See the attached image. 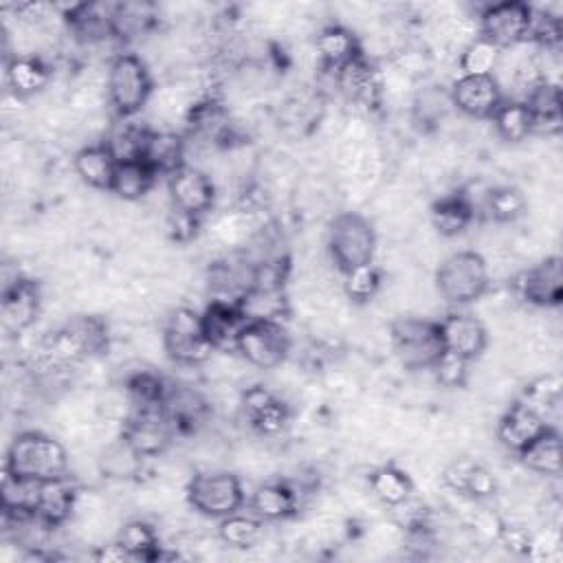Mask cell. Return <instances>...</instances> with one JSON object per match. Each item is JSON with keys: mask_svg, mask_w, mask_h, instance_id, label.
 Wrapping results in <instances>:
<instances>
[{"mask_svg": "<svg viewBox=\"0 0 563 563\" xmlns=\"http://www.w3.org/2000/svg\"><path fill=\"white\" fill-rule=\"evenodd\" d=\"M68 464L70 457L59 440L40 431H24L15 435L7 451L4 471L20 477L48 482L68 475Z\"/></svg>", "mask_w": 563, "mask_h": 563, "instance_id": "obj_1", "label": "cell"}, {"mask_svg": "<svg viewBox=\"0 0 563 563\" xmlns=\"http://www.w3.org/2000/svg\"><path fill=\"white\" fill-rule=\"evenodd\" d=\"M154 95V81L147 64L134 53L112 57L106 73V99L119 119H130L141 112Z\"/></svg>", "mask_w": 563, "mask_h": 563, "instance_id": "obj_2", "label": "cell"}, {"mask_svg": "<svg viewBox=\"0 0 563 563\" xmlns=\"http://www.w3.org/2000/svg\"><path fill=\"white\" fill-rule=\"evenodd\" d=\"M490 286L486 257L475 251L449 255L435 271V288L446 303L468 306L486 295Z\"/></svg>", "mask_w": 563, "mask_h": 563, "instance_id": "obj_3", "label": "cell"}, {"mask_svg": "<svg viewBox=\"0 0 563 563\" xmlns=\"http://www.w3.org/2000/svg\"><path fill=\"white\" fill-rule=\"evenodd\" d=\"M328 253L341 275L354 266L374 262L376 233L372 222L354 211L339 213L328 229Z\"/></svg>", "mask_w": 563, "mask_h": 563, "instance_id": "obj_4", "label": "cell"}, {"mask_svg": "<svg viewBox=\"0 0 563 563\" xmlns=\"http://www.w3.org/2000/svg\"><path fill=\"white\" fill-rule=\"evenodd\" d=\"M163 350L165 354L185 367H196L202 365L211 358L216 352L211 341L205 334L202 325V314H198L191 308H174L163 325Z\"/></svg>", "mask_w": 563, "mask_h": 563, "instance_id": "obj_5", "label": "cell"}, {"mask_svg": "<svg viewBox=\"0 0 563 563\" xmlns=\"http://www.w3.org/2000/svg\"><path fill=\"white\" fill-rule=\"evenodd\" d=\"M187 504L202 517L222 519L244 506V486L231 471H200L185 488Z\"/></svg>", "mask_w": 563, "mask_h": 563, "instance_id": "obj_6", "label": "cell"}, {"mask_svg": "<svg viewBox=\"0 0 563 563\" xmlns=\"http://www.w3.org/2000/svg\"><path fill=\"white\" fill-rule=\"evenodd\" d=\"M391 345L407 369H431L444 352L438 321L424 317H400L391 323Z\"/></svg>", "mask_w": 563, "mask_h": 563, "instance_id": "obj_7", "label": "cell"}, {"mask_svg": "<svg viewBox=\"0 0 563 563\" xmlns=\"http://www.w3.org/2000/svg\"><path fill=\"white\" fill-rule=\"evenodd\" d=\"M235 352L257 369H275L290 352V334L279 319L246 321L238 334Z\"/></svg>", "mask_w": 563, "mask_h": 563, "instance_id": "obj_8", "label": "cell"}, {"mask_svg": "<svg viewBox=\"0 0 563 563\" xmlns=\"http://www.w3.org/2000/svg\"><path fill=\"white\" fill-rule=\"evenodd\" d=\"M532 7L521 0H504L486 4L477 15L479 35L497 48H510L528 40Z\"/></svg>", "mask_w": 563, "mask_h": 563, "instance_id": "obj_9", "label": "cell"}, {"mask_svg": "<svg viewBox=\"0 0 563 563\" xmlns=\"http://www.w3.org/2000/svg\"><path fill=\"white\" fill-rule=\"evenodd\" d=\"M176 427L167 418L165 409H147V411H132V416L121 424V438L143 457H158L163 455L174 438Z\"/></svg>", "mask_w": 563, "mask_h": 563, "instance_id": "obj_10", "label": "cell"}, {"mask_svg": "<svg viewBox=\"0 0 563 563\" xmlns=\"http://www.w3.org/2000/svg\"><path fill=\"white\" fill-rule=\"evenodd\" d=\"M167 194L174 211L200 218L216 202V185L211 176L194 165H183L167 176Z\"/></svg>", "mask_w": 563, "mask_h": 563, "instance_id": "obj_11", "label": "cell"}, {"mask_svg": "<svg viewBox=\"0 0 563 563\" xmlns=\"http://www.w3.org/2000/svg\"><path fill=\"white\" fill-rule=\"evenodd\" d=\"M512 286L523 301L537 308H556L563 299V264L559 255H550L539 264L512 277Z\"/></svg>", "mask_w": 563, "mask_h": 563, "instance_id": "obj_12", "label": "cell"}, {"mask_svg": "<svg viewBox=\"0 0 563 563\" xmlns=\"http://www.w3.org/2000/svg\"><path fill=\"white\" fill-rule=\"evenodd\" d=\"M240 411L249 427L264 438L279 435L290 420L288 407L264 385H251L242 391Z\"/></svg>", "mask_w": 563, "mask_h": 563, "instance_id": "obj_13", "label": "cell"}, {"mask_svg": "<svg viewBox=\"0 0 563 563\" xmlns=\"http://www.w3.org/2000/svg\"><path fill=\"white\" fill-rule=\"evenodd\" d=\"M449 97H451V106L471 119H490L495 110L501 106V101L506 99L497 77L493 75H484V77L460 75L453 81Z\"/></svg>", "mask_w": 563, "mask_h": 563, "instance_id": "obj_14", "label": "cell"}, {"mask_svg": "<svg viewBox=\"0 0 563 563\" xmlns=\"http://www.w3.org/2000/svg\"><path fill=\"white\" fill-rule=\"evenodd\" d=\"M334 84L339 92L358 106H376L383 95V81L376 73L374 64L361 51L356 57L345 62L339 70H334Z\"/></svg>", "mask_w": 563, "mask_h": 563, "instance_id": "obj_15", "label": "cell"}, {"mask_svg": "<svg viewBox=\"0 0 563 563\" xmlns=\"http://www.w3.org/2000/svg\"><path fill=\"white\" fill-rule=\"evenodd\" d=\"M442 345L449 352H455L468 361H475L488 343V332L484 323L468 312H449L440 321Z\"/></svg>", "mask_w": 563, "mask_h": 563, "instance_id": "obj_16", "label": "cell"}, {"mask_svg": "<svg viewBox=\"0 0 563 563\" xmlns=\"http://www.w3.org/2000/svg\"><path fill=\"white\" fill-rule=\"evenodd\" d=\"M42 310L40 288L31 279L18 277L2 292V328L9 334H22L35 323Z\"/></svg>", "mask_w": 563, "mask_h": 563, "instance_id": "obj_17", "label": "cell"}, {"mask_svg": "<svg viewBox=\"0 0 563 563\" xmlns=\"http://www.w3.org/2000/svg\"><path fill=\"white\" fill-rule=\"evenodd\" d=\"M548 427H550V422L539 411H534L532 407H528L519 400L499 418L497 440L508 451L519 453L526 444H530Z\"/></svg>", "mask_w": 563, "mask_h": 563, "instance_id": "obj_18", "label": "cell"}, {"mask_svg": "<svg viewBox=\"0 0 563 563\" xmlns=\"http://www.w3.org/2000/svg\"><path fill=\"white\" fill-rule=\"evenodd\" d=\"M117 165H119V161L106 143L84 145L73 156V169L79 176V180L86 183L88 187L101 189V191H110Z\"/></svg>", "mask_w": 563, "mask_h": 563, "instance_id": "obj_19", "label": "cell"}, {"mask_svg": "<svg viewBox=\"0 0 563 563\" xmlns=\"http://www.w3.org/2000/svg\"><path fill=\"white\" fill-rule=\"evenodd\" d=\"M251 512L262 521H284L292 517L301 501L288 482H266L251 493Z\"/></svg>", "mask_w": 563, "mask_h": 563, "instance_id": "obj_20", "label": "cell"}, {"mask_svg": "<svg viewBox=\"0 0 563 563\" xmlns=\"http://www.w3.org/2000/svg\"><path fill=\"white\" fill-rule=\"evenodd\" d=\"M523 103L528 106V112L532 119V134L554 136L561 132L563 128L561 90L554 81L545 79L539 86H534L523 99Z\"/></svg>", "mask_w": 563, "mask_h": 563, "instance_id": "obj_21", "label": "cell"}, {"mask_svg": "<svg viewBox=\"0 0 563 563\" xmlns=\"http://www.w3.org/2000/svg\"><path fill=\"white\" fill-rule=\"evenodd\" d=\"M246 317L238 303L227 301H211L202 312L205 334L211 341L213 350H235V341L240 330L244 328Z\"/></svg>", "mask_w": 563, "mask_h": 563, "instance_id": "obj_22", "label": "cell"}, {"mask_svg": "<svg viewBox=\"0 0 563 563\" xmlns=\"http://www.w3.org/2000/svg\"><path fill=\"white\" fill-rule=\"evenodd\" d=\"M77 497L79 490L75 484L68 479V475L42 482V493H40V504L35 517L48 526L57 528L70 519V515L77 508Z\"/></svg>", "mask_w": 563, "mask_h": 563, "instance_id": "obj_23", "label": "cell"}, {"mask_svg": "<svg viewBox=\"0 0 563 563\" xmlns=\"http://www.w3.org/2000/svg\"><path fill=\"white\" fill-rule=\"evenodd\" d=\"M185 139L172 130H150L143 145V161L158 174L169 176L185 163Z\"/></svg>", "mask_w": 563, "mask_h": 563, "instance_id": "obj_24", "label": "cell"}, {"mask_svg": "<svg viewBox=\"0 0 563 563\" xmlns=\"http://www.w3.org/2000/svg\"><path fill=\"white\" fill-rule=\"evenodd\" d=\"M7 84L15 97H31L46 88L51 81L48 64L31 53L13 55L7 59Z\"/></svg>", "mask_w": 563, "mask_h": 563, "instance_id": "obj_25", "label": "cell"}, {"mask_svg": "<svg viewBox=\"0 0 563 563\" xmlns=\"http://www.w3.org/2000/svg\"><path fill=\"white\" fill-rule=\"evenodd\" d=\"M314 51H317V57L321 59L323 68L334 73L345 62H350L352 57H356L361 53V44L347 26L330 24L319 31V35L314 40Z\"/></svg>", "mask_w": 563, "mask_h": 563, "instance_id": "obj_26", "label": "cell"}, {"mask_svg": "<svg viewBox=\"0 0 563 563\" xmlns=\"http://www.w3.org/2000/svg\"><path fill=\"white\" fill-rule=\"evenodd\" d=\"M42 482L4 471L0 484V504L4 517H33L37 512Z\"/></svg>", "mask_w": 563, "mask_h": 563, "instance_id": "obj_27", "label": "cell"}, {"mask_svg": "<svg viewBox=\"0 0 563 563\" xmlns=\"http://www.w3.org/2000/svg\"><path fill=\"white\" fill-rule=\"evenodd\" d=\"M519 462L545 477H559L561 475V435L552 427H548L543 433H539L530 444H526L517 453Z\"/></svg>", "mask_w": 563, "mask_h": 563, "instance_id": "obj_28", "label": "cell"}, {"mask_svg": "<svg viewBox=\"0 0 563 563\" xmlns=\"http://www.w3.org/2000/svg\"><path fill=\"white\" fill-rule=\"evenodd\" d=\"M156 180H158V174L143 158L119 161L110 191L121 200L136 202L154 189Z\"/></svg>", "mask_w": 563, "mask_h": 563, "instance_id": "obj_29", "label": "cell"}, {"mask_svg": "<svg viewBox=\"0 0 563 563\" xmlns=\"http://www.w3.org/2000/svg\"><path fill=\"white\" fill-rule=\"evenodd\" d=\"M475 220V211L468 205V200L462 196V191L442 196L431 207V222L438 229L440 235L453 238L468 229V224Z\"/></svg>", "mask_w": 563, "mask_h": 563, "instance_id": "obj_30", "label": "cell"}, {"mask_svg": "<svg viewBox=\"0 0 563 563\" xmlns=\"http://www.w3.org/2000/svg\"><path fill=\"white\" fill-rule=\"evenodd\" d=\"M130 396L132 411H147V409H165V398L169 394V385L154 372L141 369L134 372L123 387Z\"/></svg>", "mask_w": 563, "mask_h": 563, "instance_id": "obj_31", "label": "cell"}, {"mask_svg": "<svg viewBox=\"0 0 563 563\" xmlns=\"http://www.w3.org/2000/svg\"><path fill=\"white\" fill-rule=\"evenodd\" d=\"M490 119L497 136L506 143H521L532 134V119L528 106L519 99H504Z\"/></svg>", "mask_w": 563, "mask_h": 563, "instance_id": "obj_32", "label": "cell"}, {"mask_svg": "<svg viewBox=\"0 0 563 563\" xmlns=\"http://www.w3.org/2000/svg\"><path fill=\"white\" fill-rule=\"evenodd\" d=\"M369 490L385 506H396L413 493V482L402 468L383 464L369 473Z\"/></svg>", "mask_w": 563, "mask_h": 563, "instance_id": "obj_33", "label": "cell"}, {"mask_svg": "<svg viewBox=\"0 0 563 563\" xmlns=\"http://www.w3.org/2000/svg\"><path fill=\"white\" fill-rule=\"evenodd\" d=\"M117 541L128 550L132 561H156L161 550L156 530L141 519L123 523L117 532Z\"/></svg>", "mask_w": 563, "mask_h": 563, "instance_id": "obj_34", "label": "cell"}, {"mask_svg": "<svg viewBox=\"0 0 563 563\" xmlns=\"http://www.w3.org/2000/svg\"><path fill=\"white\" fill-rule=\"evenodd\" d=\"M99 471L106 477L112 479H125L132 475L141 473L143 466V457L119 435L114 442L106 444V449L101 451V457L97 462Z\"/></svg>", "mask_w": 563, "mask_h": 563, "instance_id": "obj_35", "label": "cell"}, {"mask_svg": "<svg viewBox=\"0 0 563 563\" xmlns=\"http://www.w3.org/2000/svg\"><path fill=\"white\" fill-rule=\"evenodd\" d=\"M501 57V48H497L493 42H488L486 37H475L473 42H468L460 53H457V66H460V75H473V77H484V75H493L497 70Z\"/></svg>", "mask_w": 563, "mask_h": 563, "instance_id": "obj_36", "label": "cell"}, {"mask_svg": "<svg viewBox=\"0 0 563 563\" xmlns=\"http://www.w3.org/2000/svg\"><path fill=\"white\" fill-rule=\"evenodd\" d=\"M262 532H264L262 519H257L255 515H242L240 510L222 517L218 526V537L222 539V543L240 550L257 545L262 539Z\"/></svg>", "mask_w": 563, "mask_h": 563, "instance_id": "obj_37", "label": "cell"}, {"mask_svg": "<svg viewBox=\"0 0 563 563\" xmlns=\"http://www.w3.org/2000/svg\"><path fill=\"white\" fill-rule=\"evenodd\" d=\"M526 211V196L517 189V187H490L484 200V209L482 216L499 222V224H508L515 222L517 218H521Z\"/></svg>", "mask_w": 563, "mask_h": 563, "instance_id": "obj_38", "label": "cell"}, {"mask_svg": "<svg viewBox=\"0 0 563 563\" xmlns=\"http://www.w3.org/2000/svg\"><path fill=\"white\" fill-rule=\"evenodd\" d=\"M380 288V271L374 262L361 264L343 273V292L352 301H369Z\"/></svg>", "mask_w": 563, "mask_h": 563, "instance_id": "obj_39", "label": "cell"}, {"mask_svg": "<svg viewBox=\"0 0 563 563\" xmlns=\"http://www.w3.org/2000/svg\"><path fill=\"white\" fill-rule=\"evenodd\" d=\"M431 372H433V378L440 387H446V389L464 387L468 376H471V361L455 354V352L444 350L435 358V363L431 365Z\"/></svg>", "mask_w": 563, "mask_h": 563, "instance_id": "obj_40", "label": "cell"}, {"mask_svg": "<svg viewBox=\"0 0 563 563\" xmlns=\"http://www.w3.org/2000/svg\"><path fill=\"white\" fill-rule=\"evenodd\" d=\"M451 106L449 92L440 90L438 86L422 88L413 99V117L420 125H435L442 121Z\"/></svg>", "mask_w": 563, "mask_h": 563, "instance_id": "obj_41", "label": "cell"}, {"mask_svg": "<svg viewBox=\"0 0 563 563\" xmlns=\"http://www.w3.org/2000/svg\"><path fill=\"white\" fill-rule=\"evenodd\" d=\"M495 493H497V479H495V475H493L486 466H482V464L475 462L473 468H471V473H468V477H466L464 495H466L468 499L479 501V499L493 497Z\"/></svg>", "mask_w": 563, "mask_h": 563, "instance_id": "obj_42", "label": "cell"}, {"mask_svg": "<svg viewBox=\"0 0 563 563\" xmlns=\"http://www.w3.org/2000/svg\"><path fill=\"white\" fill-rule=\"evenodd\" d=\"M475 460L471 457H453L440 473V479L442 484L451 490V493H460L464 495V486H466V477L473 468Z\"/></svg>", "mask_w": 563, "mask_h": 563, "instance_id": "obj_43", "label": "cell"}, {"mask_svg": "<svg viewBox=\"0 0 563 563\" xmlns=\"http://www.w3.org/2000/svg\"><path fill=\"white\" fill-rule=\"evenodd\" d=\"M530 539H532V534L523 526L506 523V521H504V526L499 530V537H497V541L501 545H506L510 552H517V554H526L528 552Z\"/></svg>", "mask_w": 563, "mask_h": 563, "instance_id": "obj_44", "label": "cell"}, {"mask_svg": "<svg viewBox=\"0 0 563 563\" xmlns=\"http://www.w3.org/2000/svg\"><path fill=\"white\" fill-rule=\"evenodd\" d=\"M95 561L99 563H119V561H132V556L128 554V550L119 543V541H112V543H103V545H97L95 550Z\"/></svg>", "mask_w": 563, "mask_h": 563, "instance_id": "obj_45", "label": "cell"}]
</instances>
